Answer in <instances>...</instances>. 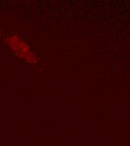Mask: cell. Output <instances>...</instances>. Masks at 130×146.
Segmentation results:
<instances>
[{
    "label": "cell",
    "mask_w": 130,
    "mask_h": 146,
    "mask_svg": "<svg viewBox=\"0 0 130 146\" xmlns=\"http://www.w3.org/2000/svg\"><path fill=\"white\" fill-rule=\"evenodd\" d=\"M10 48L19 57L29 63H36L37 57L31 51L29 46L16 36L9 37L7 39Z\"/></svg>",
    "instance_id": "cell-1"
}]
</instances>
